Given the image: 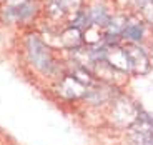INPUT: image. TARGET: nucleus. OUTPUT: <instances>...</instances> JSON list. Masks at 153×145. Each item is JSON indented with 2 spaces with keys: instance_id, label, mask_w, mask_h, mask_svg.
Wrapping results in <instances>:
<instances>
[{
  "instance_id": "nucleus-1",
  "label": "nucleus",
  "mask_w": 153,
  "mask_h": 145,
  "mask_svg": "<svg viewBox=\"0 0 153 145\" xmlns=\"http://www.w3.org/2000/svg\"><path fill=\"white\" fill-rule=\"evenodd\" d=\"M28 52H30V58L33 60V64L37 65L38 69H42V70L50 69L52 58L48 55V50L45 49V45L38 38H30L28 40Z\"/></svg>"
},
{
  "instance_id": "nucleus-3",
  "label": "nucleus",
  "mask_w": 153,
  "mask_h": 145,
  "mask_svg": "<svg viewBox=\"0 0 153 145\" xmlns=\"http://www.w3.org/2000/svg\"><path fill=\"white\" fill-rule=\"evenodd\" d=\"M90 19H92V22L97 23V25H107L108 23V13L105 12V8H100V12H98V8H93Z\"/></svg>"
},
{
  "instance_id": "nucleus-2",
  "label": "nucleus",
  "mask_w": 153,
  "mask_h": 145,
  "mask_svg": "<svg viewBox=\"0 0 153 145\" xmlns=\"http://www.w3.org/2000/svg\"><path fill=\"white\" fill-rule=\"evenodd\" d=\"M123 37L135 40V42H140L143 38V28L140 23H128L125 28H123Z\"/></svg>"
}]
</instances>
